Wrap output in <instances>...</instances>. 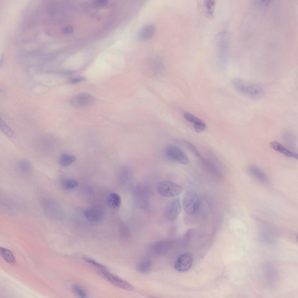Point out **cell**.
Listing matches in <instances>:
<instances>
[{"label": "cell", "mask_w": 298, "mask_h": 298, "mask_svg": "<svg viewBox=\"0 0 298 298\" xmlns=\"http://www.w3.org/2000/svg\"><path fill=\"white\" fill-rule=\"evenodd\" d=\"M232 84L235 89L240 94L251 99H260L264 94V90L260 86L240 78L233 79Z\"/></svg>", "instance_id": "1"}, {"label": "cell", "mask_w": 298, "mask_h": 298, "mask_svg": "<svg viewBox=\"0 0 298 298\" xmlns=\"http://www.w3.org/2000/svg\"><path fill=\"white\" fill-rule=\"evenodd\" d=\"M182 204L186 213L190 214L196 213L199 207V198L196 193L193 190L187 191L183 197Z\"/></svg>", "instance_id": "2"}, {"label": "cell", "mask_w": 298, "mask_h": 298, "mask_svg": "<svg viewBox=\"0 0 298 298\" xmlns=\"http://www.w3.org/2000/svg\"><path fill=\"white\" fill-rule=\"evenodd\" d=\"M42 204L43 211L48 217L56 220L62 218L63 212L62 208L55 201L49 199H44Z\"/></svg>", "instance_id": "3"}, {"label": "cell", "mask_w": 298, "mask_h": 298, "mask_svg": "<svg viewBox=\"0 0 298 298\" xmlns=\"http://www.w3.org/2000/svg\"><path fill=\"white\" fill-rule=\"evenodd\" d=\"M164 151L166 155L172 160L183 164H187L189 162L187 155L181 148L175 145H167Z\"/></svg>", "instance_id": "4"}, {"label": "cell", "mask_w": 298, "mask_h": 298, "mask_svg": "<svg viewBox=\"0 0 298 298\" xmlns=\"http://www.w3.org/2000/svg\"><path fill=\"white\" fill-rule=\"evenodd\" d=\"M159 193L166 197H173L179 195L182 191L181 187L178 184L168 181H164L159 183L157 187Z\"/></svg>", "instance_id": "5"}, {"label": "cell", "mask_w": 298, "mask_h": 298, "mask_svg": "<svg viewBox=\"0 0 298 298\" xmlns=\"http://www.w3.org/2000/svg\"><path fill=\"white\" fill-rule=\"evenodd\" d=\"M99 272L109 282L116 287L130 291L133 290L134 289L133 286L131 284L105 269H101Z\"/></svg>", "instance_id": "6"}, {"label": "cell", "mask_w": 298, "mask_h": 298, "mask_svg": "<svg viewBox=\"0 0 298 298\" xmlns=\"http://www.w3.org/2000/svg\"><path fill=\"white\" fill-rule=\"evenodd\" d=\"M95 101V98L92 95L82 93L73 97L71 100L70 104L75 108L81 109L92 106Z\"/></svg>", "instance_id": "7"}, {"label": "cell", "mask_w": 298, "mask_h": 298, "mask_svg": "<svg viewBox=\"0 0 298 298\" xmlns=\"http://www.w3.org/2000/svg\"><path fill=\"white\" fill-rule=\"evenodd\" d=\"M181 210V205L180 200L177 198H174L169 201L166 205L164 210V216L169 220H174L178 217Z\"/></svg>", "instance_id": "8"}, {"label": "cell", "mask_w": 298, "mask_h": 298, "mask_svg": "<svg viewBox=\"0 0 298 298\" xmlns=\"http://www.w3.org/2000/svg\"><path fill=\"white\" fill-rule=\"evenodd\" d=\"M192 261V257L191 254L188 253H183L177 259L174 265V268L178 272L186 271L191 267Z\"/></svg>", "instance_id": "9"}, {"label": "cell", "mask_w": 298, "mask_h": 298, "mask_svg": "<svg viewBox=\"0 0 298 298\" xmlns=\"http://www.w3.org/2000/svg\"><path fill=\"white\" fill-rule=\"evenodd\" d=\"M271 147L276 151L282 154L285 156L297 159L298 155L285 147L280 143L277 142L273 141L270 143Z\"/></svg>", "instance_id": "10"}, {"label": "cell", "mask_w": 298, "mask_h": 298, "mask_svg": "<svg viewBox=\"0 0 298 298\" xmlns=\"http://www.w3.org/2000/svg\"><path fill=\"white\" fill-rule=\"evenodd\" d=\"M155 31L156 28L154 25H147L140 30L139 34V38L142 40H146L152 37Z\"/></svg>", "instance_id": "11"}, {"label": "cell", "mask_w": 298, "mask_h": 298, "mask_svg": "<svg viewBox=\"0 0 298 298\" xmlns=\"http://www.w3.org/2000/svg\"><path fill=\"white\" fill-rule=\"evenodd\" d=\"M249 173L258 180L264 182H268L267 178L265 174L258 167L251 165L248 168Z\"/></svg>", "instance_id": "12"}, {"label": "cell", "mask_w": 298, "mask_h": 298, "mask_svg": "<svg viewBox=\"0 0 298 298\" xmlns=\"http://www.w3.org/2000/svg\"><path fill=\"white\" fill-rule=\"evenodd\" d=\"M108 204L112 208L118 209L119 208L121 203V198L120 196L115 193H111L108 199Z\"/></svg>", "instance_id": "13"}, {"label": "cell", "mask_w": 298, "mask_h": 298, "mask_svg": "<svg viewBox=\"0 0 298 298\" xmlns=\"http://www.w3.org/2000/svg\"><path fill=\"white\" fill-rule=\"evenodd\" d=\"M76 160V157L73 156L65 153H62L59 158V163L63 167H67Z\"/></svg>", "instance_id": "14"}, {"label": "cell", "mask_w": 298, "mask_h": 298, "mask_svg": "<svg viewBox=\"0 0 298 298\" xmlns=\"http://www.w3.org/2000/svg\"><path fill=\"white\" fill-rule=\"evenodd\" d=\"M0 253L2 257L4 260L10 263H14L15 260L12 252L6 248H0Z\"/></svg>", "instance_id": "15"}, {"label": "cell", "mask_w": 298, "mask_h": 298, "mask_svg": "<svg viewBox=\"0 0 298 298\" xmlns=\"http://www.w3.org/2000/svg\"><path fill=\"white\" fill-rule=\"evenodd\" d=\"M151 265L148 261L143 260L139 262L136 266L138 271L142 273H146L150 270Z\"/></svg>", "instance_id": "16"}, {"label": "cell", "mask_w": 298, "mask_h": 298, "mask_svg": "<svg viewBox=\"0 0 298 298\" xmlns=\"http://www.w3.org/2000/svg\"><path fill=\"white\" fill-rule=\"evenodd\" d=\"M201 161L204 168L208 171L215 174L218 172L217 168L210 161L203 158H201Z\"/></svg>", "instance_id": "17"}, {"label": "cell", "mask_w": 298, "mask_h": 298, "mask_svg": "<svg viewBox=\"0 0 298 298\" xmlns=\"http://www.w3.org/2000/svg\"><path fill=\"white\" fill-rule=\"evenodd\" d=\"M84 214L87 219L91 221H96L100 218L99 212L94 210H87L85 211Z\"/></svg>", "instance_id": "18"}, {"label": "cell", "mask_w": 298, "mask_h": 298, "mask_svg": "<svg viewBox=\"0 0 298 298\" xmlns=\"http://www.w3.org/2000/svg\"><path fill=\"white\" fill-rule=\"evenodd\" d=\"M19 167L22 171L25 173L30 172L32 168V165L30 161L26 159H22L19 161Z\"/></svg>", "instance_id": "19"}, {"label": "cell", "mask_w": 298, "mask_h": 298, "mask_svg": "<svg viewBox=\"0 0 298 298\" xmlns=\"http://www.w3.org/2000/svg\"><path fill=\"white\" fill-rule=\"evenodd\" d=\"M182 144L188 150L191 152L195 156L200 157V153L196 147L192 143L186 140L181 141Z\"/></svg>", "instance_id": "20"}, {"label": "cell", "mask_w": 298, "mask_h": 298, "mask_svg": "<svg viewBox=\"0 0 298 298\" xmlns=\"http://www.w3.org/2000/svg\"><path fill=\"white\" fill-rule=\"evenodd\" d=\"M0 128L2 132L9 138L14 139L15 138L14 132L3 122H1Z\"/></svg>", "instance_id": "21"}, {"label": "cell", "mask_w": 298, "mask_h": 298, "mask_svg": "<svg viewBox=\"0 0 298 298\" xmlns=\"http://www.w3.org/2000/svg\"><path fill=\"white\" fill-rule=\"evenodd\" d=\"M78 185V182L74 179H66L62 182V186L66 189H71L77 187Z\"/></svg>", "instance_id": "22"}, {"label": "cell", "mask_w": 298, "mask_h": 298, "mask_svg": "<svg viewBox=\"0 0 298 298\" xmlns=\"http://www.w3.org/2000/svg\"><path fill=\"white\" fill-rule=\"evenodd\" d=\"M72 289L74 293L79 297L82 298L87 297V295L86 291L79 285H73L72 286Z\"/></svg>", "instance_id": "23"}, {"label": "cell", "mask_w": 298, "mask_h": 298, "mask_svg": "<svg viewBox=\"0 0 298 298\" xmlns=\"http://www.w3.org/2000/svg\"><path fill=\"white\" fill-rule=\"evenodd\" d=\"M194 127L196 132L199 133L205 130L206 125L203 121L199 119L194 124Z\"/></svg>", "instance_id": "24"}, {"label": "cell", "mask_w": 298, "mask_h": 298, "mask_svg": "<svg viewBox=\"0 0 298 298\" xmlns=\"http://www.w3.org/2000/svg\"><path fill=\"white\" fill-rule=\"evenodd\" d=\"M83 258L87 262L90 263L97 268L101 269H105V267L104 266L90 258L85 256L83 257Z\"/></svg>", "instance_id": "25"}, {"label": "cell", "mask_w": 298, "mask_h": 298, "mask_svg": "<svg viewBox=\"0 0 298 298\" xmlns=\"http://www.w3.org/2000/svg\"><path fill=\"white\" fill-rule=\"evenodd\" d=\"M184 116L185 119L187 121L194 124L199 119L191 113L188 112L185 113Z\"/></svg>", "instance_id": "26"}, {"label": "cell", "mask_w": 298, "mask_h": 298, "mask_svg": "<svg viewBox=\"0 0 298 298\" xmlns=\"http://www.w3.org/2000/svg\"><path fill=\"white\" fill-rule=\"evenodd\" d=\"M85 80V78L83 77H78L72 79L70 80V82L72 84H75L81 82Z\"/></svg>", "instance_id": "27"}, {"label": "cell", "mask_w": 298, "mask_h": 298, "mask_svg": "<svg viewBox=\"0 0 298 298\" xmlns=\"http://www.w3.org/2000/svg\"><path fill=\"white\" fill-rule=\"evenodd\" d=\"M73 30V27L70 26H68L65 27L63 29V32L65 34L70 33L72 32Z\"/></svg>", "instance_id": "28"}, {"label": "cell", "mask_w": 298, "mask_h": 298, "mask_svg": "<svg viewBox=\"0 0 298 298\" xmlns=\"http://www.w3.org/2000/svg\"><path fill=\"white\" fill-rule=\"evenodd\" d=\"M107 3L106 0H100L96 1L95 4L97 5L101 6L104 5Z\"/></svg>", "instance_id": "29"}]
</instances>
